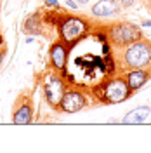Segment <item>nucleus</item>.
Here are the masks:
<instances>
[{
	"mask_svg": "<svg viewBox=\"0 0 151 153\" xmlns=\"http://www.w3.org/2000/svg\"><path fill=\"white\" fill-rule=\"evenodd\" d=\"M125 63L130 68H144L151 63V47L146 42H135L125 52Z\"/></svg>",
	"mask_w": 151,
	"mask_h": 153,
	"instance_id": "1",
	"label": "nucleus"
},
{
	"mask_svg": "<svg viewBox=\"0 0 151 153\" xmlns=\"http://www.w3.org/2000/svg\"><path fill=\"white\" fill-rule=\"evenodd\" d=\"M87 31V23L78 18H68L61 25V37L66 44H75L76 40L85 35Z\"/></svg>",
	"mask_w": 151,
	"mask_h": 153,
	"instance_id": "2",
	"label": "nucleus"
},
{
	"mask_svg": "<svg viewBox=\"0 0 151 153\" xmlns=\"http://www.w3.org/2000/svg\"><path fill=\"white\" fill-rule=\"evenodd\" d=\"M111 38L118 45L132 44V42H137L141 38V30L130 25V23H120V25L111 28Z\"/></svg>",
	"mask_w": 151,
	"mask_h": 153,
	"instance_id": "3",
	"label": "nucleus"
},
{
	"mask_svg": "<svg viewBox=\"0 0 151 153\" xmlns=\"http://www.w3.org/2000/svg\"><path fill=\"white\" fill-rule=\"evenodd\" d=\"M130 94L129 84L123 78H115L104 85V99L108 103H122Z\"/></svg>",
	"mask_w": 151,
	"mask_h": 153,
	"instance_id": "4",
	"label": "nucleus"
},
{
	"mask_svg": "<svg viewBox=\"0 0 151 153\" xmlns=\"http://www.w3.org/2000/svg\"><path fill=\"white\" fill-rule=\"evenodd\" d=\"M44 92H45V97H47V101L50 105L59 106L63 96H64V84H63V80H59L56 76L50 78L47 84L44 85Z\"/></svg>",
	"mask_w": 151,
	"mask_h": 153,
	"instance_id": "5",
	"label": "nucleus"
},
{
	"mask_svg": "<svg viewBox=\"0 0 151 153\" xmlns=\"http://www.w3.org/2000/svg\"><path fill=\"white\" fill-rule=\"evenodd\" d=\"M59 106L64 113H75V111H80L85 106V97L76 91H70V92H64Z\"/></svg>",
	"mask_w": 151,
	"mask_h": 153,
	"instance_id": "6",
	"label": "nucleus"
},
{
	"mask_svg": "<svg viewBox=\"0 0 151 153\" xmlns=\"http://www.w3.org/2000/svg\"><path fill=\"white\" fill-rule=\"evenodd\" d=\"M31 118H33V106H31L30 97L24 101H18L12 113V122L16 125H26L31 122Z\"/></svg>",
	"mask_w": 151,
	"mask_h": 153,
	"instance_id": "7",
	"label": "nucleus"
},
{
	"mask_svg": "<svg viewBox=\"0 0 151 153\" xmlns=\"http://www.w3.org/2000/svg\"><path fill=\"white\" fill-rule=\"evenodd\" d=\"M120 10V5L118 2L115 0H99L92 7V14L97 16V18H108V16H113Z\"/></svg>",
	"mask_w": 151,
	"mask_h": 153,
	"instance_id": "8",
	"label": "nucleus"
},
{
	"mask_svg": "<svg viewBox=\"0 0 151 153\" xmlns=\"http://www.w3.org/2000/svg\"><path fill=\"white\" fill-rule=\"evenodd\" d=\"M50 61H52V65H54L57 70H64L66 61H68V51L63 44L56 42V44L50 47Z\"/></svg>",
	"mask_w": 151,
	"mask_h": 153,
	"instance_id": "9",
	"label": "nucleus"
},
{
	"mask_svg": "<svg viewBox=\"0 0 151 153\" xmlns=\"http://www.w3.org/2000/svg\"><path fill=\"white\" fill-rule=\"evenodd\" d=\"M150 115H151V108L150 106H139V108H134V110H130L129 113L123 117V124H129V125L142 124Z\"/></svg>",
	"mask_w": 151,
	"mask_h": 153,
	"instance_id": "10",
	"label": "nucleus"
},
{
	"mask_svg": "<svg viewBox=\"0 0 151 153\" xmlns=\"http://www.w3.org/2000/svg\"><path fill=\"white\" fill-rule=\"evenodd\" d=\"M148 78H150V73H148L146 70H142V68H134V71H130V73L127 75L129 89H130V91L141 89V87L148 82Z\"/></svg>",
	"mask_w": 151,
	"mask_h": 153,
	"instance_id": "11",
	"label": "nucleus"
},
{
	"mask_svg": "<svg viewBox=\"0 0 151 153\" xmlns=\"http://www.w3.org/2000/svg\"><path fill=\"white\" fill-rule=\"evenodd\" d=\"M134 2L135 0H122V5L123 7H130V5H134Z\"/></svg>",
	"mask_w": 151,
	"mask_h": 153,
	"instance_id": "12",
	"label": "nucleus"
},
{
	"mask_svg": "<svg viewBox=\"0 0 151 153\" xmlns=\"http://www.w3.org/2000/svg\"><path fill=\"white\" fill-rule=\"evenodd\" d=\"M66 4H68V7H73V9H76V4L73 2V0H66Z\"/></svg>",
	"mask_w": 151,
	"mask_h": 153,
	"instance_id": "13",
	"label": "nucleus"
},
{
	"mask_svg": "<svg viewBox=\"0 0 151 153\" xmlns=\"http://www.w3.org/2000/svg\"><path fill=\"white\" fill-rule=\"evenodd\" d=\"M49 5H57V0H47Z\"/></svg>",
	"mask_w": 151,
	"mask_h": 153,
	"instance_id": "14",
	"label": "nucleus"
},
{
	"mask_svg": "<svg viewBox=\"0 0 151 153\" xmlns=\"http://www.w3.org/2000/svg\"><path fill=\"white\" fill-rule=\"evenodd\" d=\"M142 26H151V21H144V23H142Z\"/></svg>",
	"mask_w": 151,
	"mask_h": 153,
	"instance_id": "15",
	"label": "nucleus"
},
{
	"mask_svg": "<svg viewBox=\"0 0 151 153\" xmlns=\"http://www.w3.org/2000/svg\"><path fill=\"white\" fill-rule=\"evenodd\" d=\"M76 2H80V4H84V5H85V4H87L89 0H76Z\"/></svg>",
	"mask_w": 151,
	"mask_h": 153,
	"instance_id": "16",
	"label": "nucleus"
},
{
	"mask_svg": "<svg viewBox=\"0 0 151 153\" xmlns=\"http://www.w3.org/2000/svg\"><path fill=\"white\" fill-rule=\"evenodd\" d=\"M2 59H4V54H0V65H2Z\"/></svg>",
	"mask_w": 151,
	"mask_h": 153,
	"instance_id": "17",
	"label": "nucleus"
},
{
	"mask_svg": "<svg viewBox=\"0 0 151 153\" xmlns=\"http://www.w3.org/2000/svg\"><path fill=\"white\" fill-rule=\"evenodd\" d=\"M0 44H2V37H0Z\"/></svg>",
	"mask_w": 151,
	"mask_h": 153,
	"instance_id": "18",
	"label": "nucleus"
}]
</instances>
